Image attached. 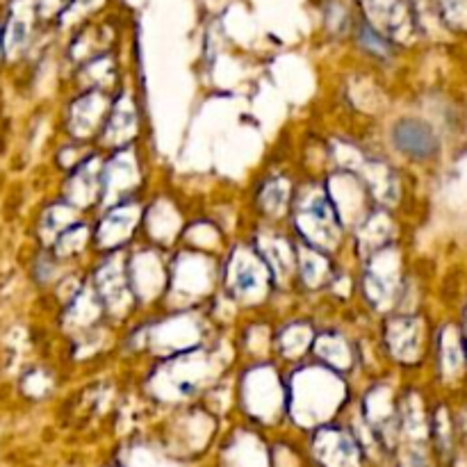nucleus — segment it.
Listing matches in <instances>:
<instances>
[{"instance_id":"1","label":"nucleus","mask_w":467,"mask_h":467,"mask_svg":"<svg viewBox=\"0 0 467 467\" xmlns=\"http://www.w3.org/2000/svg\"><path fill=\"white\" fill-rule=\"evenodd\" d=\"M347 400L345 377L317 360H301L285 377V415L301 427L327 424Z\"/></svg>"},{"instance_id":"2","label":"nucleus","mask_w":467,"mask_h":467,"mask_svg":"<svg viewBox=\"0 0 467 467\" xmlns=\"http://www.w3.org/2000/svg\"><path fill=\"white\" fill-rule=\"evenodd\" d=\"M287 219H290L295 237L304 244L327 251L331 255L337 254L345 244L347 228L324 187V181L310 178L296 187Z\"/></svg>"},{"instance_id":"3","label":"nucleus","mask_w":467,"mask_h":467,"mask_svg":"<svg viewBox=\"0 0 467 467\" xmlns=\"http://www.w3.org/2000/svg\"><path fill=\"white\" fill-rule=\"evenodd\" d=\"M219 365L222 360L213 347H192L187 351L160 358L155 374L150 377V386H158V392H162V397L187 400L213 381Z\"/></svg>"},{"instance_id":"4","label":"nucleus","mask_w":467,"mask_h":467,"mask_svg":"<svg viewBox=\"0 0 467 467\" xmlns=\"http://www.w3.org/2000/svg\"><path fill=\"white\" fill-rule=\"evenodd\" d=\"M222 285L235 306L254 308L269 301L274 292L272 274L251 242H242L228 251L226 263L222 265Z\"/></svg>"},{"instance_id":"5","label":"nucleus","mask_w":467,"mask_h":467,"mask_svg":"<svg viewBox=\"0 0 467 467\" xmlns=\"http://www.w3.org/2000/svg\"><path fill=\"white\" fill-rule=\"evenodd\" d=\"M222 281V265L217 254L199 249H181L169 265V281L164 296H173V308H194L199 301L210 296Z\"/></svg>"},{"instance_id":"6","label":"nucleus","mask_w":467,"mask_h":467,"mask_svg":"<svg viewBox=\"0 0 467 467\" xmlns=\"http://www.w3.org/2000/svg\"><path fill=\"white\" fill-rule=\"evenodd\" d=\"M404 290V274H401V255L397 242L374 251L363 260L360 272V292L369 308L390 310Z\"/></svg>"},{"instance_id":"7","label":"nucleus","mask_w":467,"mask_h":467,"mask_svg":"<svg viewBox=\"0 0 467 467\" xmlns=\"http://www.w3.org/2000/svg\"><path fill=\"white\" fill-rule=\"evenodd\" d=\"M240 400L254 418H276L285 413V379L272 360H251L240 381Z\"/></svg>"},{"instance_id":"8","label":"nucleus","mask_w":467,"mask_h":467,"mask_svg":"<svg viewBox=\"0 0 467 467\" xmlns=\"http://www.w3.org/2000/svg\"><path fill=\"white\" fill-rule=\"evenodd\" d=\"M141 182H144V162L135 144L114 149L103 160L100 169V203L108 205L117 201L140 196Z\"/></svg>"},{"instance_id":"9","label":"nucleus","mask_w":467,"mask_h":467,"mask_svg":"<svg viewBox=\"0 0 467 467\" xmlns=\"http://www.w3.org/2000/svg\"><path fill=\"white\" fill-rule=\"evenodd\" d=\"M365 23L392 44H409L420 32V16L410 0H351Z\"/></svg>"},{"instance_id":"10","label":"nucleus","mask_w":467,"mask_h":467,"mask_svg":"<svg viewBox=\"0 0 467 467\" xmlns=\"http://www.w3.org/2000/svg\"><path fill=\"white\" fill-rule=\"evenodd\" d=\"M89 281L108 317H123L132 306H137L135 295L130 290V281H128L126 249L100 254V263L96 265Z\"/></svg>"},{"instance_id":"11","label":"nucleus","mask_w":467,"mask_h":467,"mask_svg":"<svg viewBox=\"0 0 467 467\" xmlns=\"http://www.w3.org/2000/svg\"><path fill=\"white\" fill-rule=\"evenodd\" d=\"M203 319L194 310L173 308L171 315L162 317L158 324H150L144 337L146 345L158 351L160 358H164V356L203 345L201 342L203 340Z\"/></svg>"},{"instance_id":"12","label":"nucleus","mask_w":467,"mask_h":467,"mask_svg":"<svg viewBox=\"0 0 467 467\" xmlns=\"http://www.w3.org/2000/svg\"><path fill=\"white\" fill-rule=\"evenodd\" d=\"M141 217H144V201L140 196L108 205L103 217L94 226V249L99 254L126 249L141 228Z\"/></svg>"},{"instance_id":"13","label":"nucleus","mask_w":467,"mask_h":467,"mask_svg":"<svg viewBox=\"0 0 467 467\" xmlns=\"http://www.w3.org/2000/svg\"><path fill=\"white\" fill-rule=\"evenodd\" d=\"M160 246L149 244L135 251H126V267L130 290L135 295L137 306L155 304L167 292L169 265L164 263Z\"/></svg>"},{"instance_id":"14","label":"nucleus","mask_w":467,"mask_h":467,"mask_svg":"<svg viewBox=\"0 0 467 467\" xmlns=\"http://www.w3.org/2000/svg\"><path fill=\"white\" fill-rule=\"evenodd\" d=\"M39 21L35 0H3L0 3V39H3L5 62L23 57L35 39Z\"/></svg>"},{"instance_id":"15","label":"nucleus","mask_w":467,"mask_h":467,"mask_svg":"<svg viewBox=\"0 0 467 467\" xmlns=\"http://www.w3.org/2000/svg\"><path fill=\"white\" fill-rule=\"evenodd\" d=\"M254 249L267 265L276 290H285V285L295 283L296 272V242L287 233L276 231L274 226H265L251 240Z\"/></svg>"},{"instance_id":"16","label":"nucleus","mask_w":467,"mask_h":467,"mask_svg":"<svg viewBox=\"0 0 467 467\" xmlns=\"http://www.w3.org/2000/svg\"><path fill=\"white\" fill-rule=\"evenodd\" d=\"M114 96L103 89H82L71 103L67 105V130L76 141L94 140L103 128L105 117L109 112Z\"/></svg>"},{"instance_id":"17","label":"nucleus","mask_w":467,"mask_h":467,"mask_svg":"<svg viewBox=\"0 0 467 467\" xmlns=\"http://www.w3.org/2000/svg\"><path fill=\"white\" fill-rule=\"evenodd\" d=\"M324 187H327L347 231L374 205L360 178L354 171H347V169H336L333 173H328L324 178Z\"/></svg>"},{"instance_id":"18","label":"nucleus","mask_w":467,"mask_h":467,"mask_svg":"<svg viewBox=\"0 0 467 467\" xmlns=\"http://www.w3.org/2000/svg\"><path fill=\"white\" fill-rule=\"evenodd\" d=\"M140 132H141V119H140L137 100L132 99L128 91H119V94L112 99L108 117H105L103 128H100L96 140L100 141V146L114 150V149H121V146L135 144Z\"/></svg>"},{"instance_id":"19","label":"nucleus","mask_w":467,"mask_h":467,"mask_svg":"<svg viewBox=\"0 0 467 467\" xmlns=\"http://www.w3.org/2000/svg\"><path fill=\"white\" fill-rule=\"evenodd\" d=\"M383 347L400 365H415L424 349V324L415 315H395L383 324Z\"/></svg>"},{"instance_id":"20","label":"nucleus","mask_w":467,"mask_h":467,"mask_svg":"<svg viewBox=\"0 0 467 467\" xmlns=\"http://www.w3.org/2000/svg\"><path fill=\"white\" fill-rule=\"evenodd\" d=\"M100 169L103 158L99 153L82 155L80 162L73 164L64 181V201L78 210L94 208L100 203Z\"/></svg>"},{"instance_id":"21","label":"nucleus","mask_w":467,"mask_h":467,"mask_svg":"<svg viewBox=\"0 0 467 467\" xmlns=\"http://www.w3.org/2000/svg\"><path fill=\"white\" fill-rule=\"evenodd\" d=\"M313 451L324 467H360V442L336 424H324L315 433Z\"/></svg>"},{"instance_id":"22","label":"nucleus","mask_w":467,"mask_h":467,"mask_svg":"<svg viewBox=\"0 0 467 467\" xmlns=\"http://www.w3.org/2000/svg\"><path fill=\"white\" fill-rule=\"evenodd\" d=\"M141 231L146 233L155 246H169L182 235V214L176 201L167 196H158L153 203L144 205V217H141Z\"/></svg>"},{"instance_id":"23","label":"nucleus","mask_w":467,"mask_h":467,"mask_svg":"<svg viewBox=\"0 0 467 467\" xmlns=\"http://www.w3.org/2000/svg\"><path fill=\"white\" fill-rule=\"evenodd\" d=\"M395 223H392L388 208L381 205H372L358 222L351 226V235H354L356 251H358V258L363 263L368 255H372L374 251L383 249V246L392 244L395 242Z\"/></svg>"},{"instance_id":"24","label":"nucleus","mask_w":467,"mask_h":467,"mask_svg":"<svg viewBox=\"0 0 467 467\" xmlns=\"http://www.w3.org/2000/svg\"><path fill=\"white\" fill-rule=\"evenodd\" d=\"M333 281H336L333 255L304 242H296V285L306 292H319L324 287H331Z\"/></svg>"},{"instance_id":"25","label":"nucleus","mask_w":467,"mask_h":467,"mask_svg":"<svg viewBox=\"0 0 467 467\" xmlns=\"http://www.w3.org/2000/svg\"><path fill=\"white\" fill-rule=\"evenodd\" d=\"M310 354L315 356L317 363L327 365V368L336 369L340 374L351 372L360 358L358 345L342 331H337V328H327V331L317 333Z\"/></svg>"},{"instance_id":"26","label":"nucleus","mask_w":467,"mask_h":467,"mask_svg":"<svg viewBox=\"0 0 467 467\" xmlns=\"http://www.w3.org/2000/svg\"><path fill=\"white\" fill-rule=\"evenodd\" d=\"M392 146L410 160H429L438 150V137L431 126L418 119H401L390 130Z\"/></svg>"},{"instance_id":"27","label":"nucleus","mask_w":467,"mask_h":467,"mask_svg":"<svg viewBox=\"0 0 467 467\" xmlns=\"http://www.w3.org/2000/svg\"><path fill=\"white\" fill-rule=\"evenodd\" d=\"M315 336L317 333H315L313 322H308V319H290L276 333V337L272 342V349L287 365H296L310 354Z\"/></svg>"},{"instance_id":"28","label":"nucleus","mask_w":467,"mask_h":467,"mask_svg":"<svg viewBox=\"0 0 467 467\" xmlns=\"http://www.w3.org/2000/svg\"><path fill=\"white\" fill-rule=\"evenodd\" d=\"M296 187H292L290 178L274 173L269 176L263 185L255 192V205H258L260 214L267 219L269 223H276L287 217L292 205V196H295Z\"/></svg>"},{"instance_id":"29","label":"nucleus","mask_w":467,"mask_h":467,"mask_svg":"<svg viewBox=\"0 0 467 467\" xmlns=\"http://www.w3.org/2000/svg\"><path fill=\"white\" fill-rule=\"evenodd\" d=\"M76 76L82 82V89L109 91L119 82L117 57H114L112 50H103V53L80 62Z\"/></svg>"},{"instance_id":"30","label":"nucleus","mask_w":467,"mask_h":467,"mask_svg":"<svg viewBox=\"0 0 467 467\" xmlns=\"http://www.w3.org/2000/svg\"><path fill=\"white\" fill-rule=\"evenodd\" d=\"M89 246H94V228L87 226L85 222L78 219L76 223L67 226L57 237H55V242L48 249L53 251V255L57 260H76L80 258Z\"/></svg>"},{"instance_id":"31","label":"nucleus","mask_w":467,"mask_h":467,"mask_svg":"<svg viewBox=\"0 0 467 467\" xmlns=\"http://www.w3.org/2000/svg\"><path fill=\"white\" fill-rule=\"evenodd\" d=\"M78 222V208H73L68 201H55L48 208L41 213L39 226H36V235L44 242L46 246H50L55 242V237L64 231L67 226Z\"/></svg>"},{"instance_id":"32","label":"nucleus","mask_w":467,"mask_h":467,"mask_svg":"<svg viewBox=\"0 0 467 467\" xmlns=\"http://www.w3.org/2000/svg\"><path fill=\"white\" fill-rule=\"evenodd\" d=\"M351 36H354L356 46H358L365 55H372L374 59L392 57V53H395V48H397V46L392 44L388 36H383L381 32L374 30V27L369 26V23H365L360 16H356Z\"/></svg>"},{"instance_id":"33","label":"nucleus","mask_w":467,"mask_h":467,"mask_svg":"<svg viewBox=\"0 0 467 467\" xmlns=\"http://www.w3.org/2000/svg\"><path fill=\"white\" fill-rule=\"evenodd\" d=\"M322 16L324 26L333 35H351V30H354L356 14L349 0H324Z\"/></svg>"},{"instance_id":"34","label":"nucleus","mask_w":467,"mask_h":467,"mask_svg":"<svg viewBox=\"0 0 467 467\" xmlns=\"http://www.w3.org/2000/svg\"><path fill=\"white\" fill-rule=\"evenodd\" d=\"M108 3L109 0H68L67 7L62 9V14H59L57 21H55V26L57 27L82 26V23L99 16V14L108 7Z\"/></svg>"},{"instance_id":"35","label":"nucleus","mask_w":467,"mask_h":467,"mask_svg":"<svg viewBox=\"0 0 467 467\" xmlns=\"http://www.w3.org/2000/svg\"><path fill=\"white\" fill-rule=\"evenodd\" d=\"M68 0H35L36 16H39L41 23L57 21V16L62 14V9L67 7Z\"/></svg>"},{"instance_id":"36","label":"nucleus","mask_w":467,"mask_h":467,"mask_svg":"<svg viewBox=\"0 0 467 467\" xmlns=\"http://www.w3.org/2000/svg\"><path fill=\"white\" fill-rule=\"evenodd\" d=\"M5 62V55H3V39H0V64Z\"/></svg>"}]
</instances>
